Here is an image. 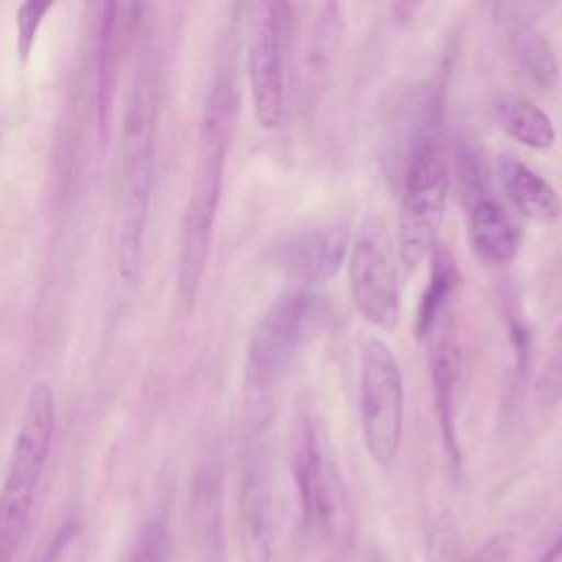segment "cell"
Wrapping results in <instances>:
<instances>
[{
    "label": "cell",
    "mask_w": 562,
    "mask_h": 562,
    "mask_svg": "<svg viewBox=\"0 0 562 562\" xmlns=\"http://www.w3.org/2000/svg\"><path fill=\"white\" fill-rule=\"evenodd\" d=\"M53 9V2H24L20 4V9L15 11V26H18V53L22 55V59L29 57L37 31L44 22V15Z\"/></svg>",
    "instance_id": "cell-22"
},
{
    "label": "cell",
    "mask_w": 562,
    "mask_h": 562,
    "mask_svg": "<svg viewBox=\"0 0 562 562\" xmlns=\"http://www.w3.org/2000/svg\"><path fill=\"white\" fill-rule=\"evenodd\" d=\"M514 549H516V536L509 531H501V533L492 536L485 544H481L463 562H509Z\"/></svg>",
    "instance_id": "cell-25"
},
{
    "label": "cell",
    "mask_w": 562,
    "mask_h": 562,
    "mask_svg": "<svg viewBox=\"0 0 562 562\" xmlns=\"http://www.w3.org/2000/svg\"><path fill=\"white\" fill-rule=\"evenodd\" d=\"M428 351V371L432 380L435 408L439 419L441 439L454 468L461 463L459 435H457V391L461 375V347L457 334L454 305L441 312L435 323L419 336Z\"/></svg>",
    "instance_id": "cell-11"
},
{
    "label": "cell",
    "mask_w": 562,
    "mask_h": 562,
    "mask_svg": "<svg viewBox=\"0 0 562 562\" xmlns=\"http://www.w3.org/2000/svg\"><path fill=\"white\" fill-rule=\"evenodd\" d=\"M468 237L474 255L490 266L509 263L520 244L512 215L492 195L468 206Z\"/></svg>",
    "instance_id": "cell-16"
},
{
    "label": "cell",
    "mask_w": 562,
    "mask_h": 562,
    "mask_svg": "<svg viewBox=\"0 0 562 562\" xmlns=\"http://www.w3.org/2000/svg\"><path fill=\"white\" fill-rule=\"evenodd\" d=\"M432 268L430 281L422 294L417 318H415V334L417 338L435 323V318L454 305L457 285H459V270L452 252L437 244L432 250Z\"/></svg>",
    "instance_id": "cell-19"
},
{
    "label": "cell",
    "mask_w": 562,
    "mask_h": 562,
    "mask_svg": "<svg viewBox=\"0 0 562 562\" xmlns=\"http://www.w3.org/2000/svg\"><path fill=\"white\" fill-rule=\"evenodd\" d=\"M136 4H103V13L99 20V40H97V119L99 132L108 134L112 103L116 97L119 83V66L121 55L125 50V42L134 33V11Z\"/></svg>",
    "instance_id": "cell-14"
},
{
    "label": "cell",
    "mask_w": 562,
    "mask_h": 562,
    "mask_svg": "<svg viewBox=\"0 0 562 562\" xmlns=\"http://www.w3.org/2000/svg\"><path fill=\"white\" fill-rule=\"evenodd\" d=\"M441 121L443 90L432 83L419 99L417 123L402 176L395 246L406 270H415L437 248L450 184Z\"/></svg>",
    "instance_id": "cell-3"
},
{
    "label": "cell",
    "mask_w": 562,
    "mask_h": 562,
    "mask_svg": "<svg viewBox=\"0 0 562 562\" xmlns=\"http://www.w3.org/2000/svg\"><path fill=\"white\" fill-rule=\"evenodd\" d=\"M292 29L288 2L248 7L246 61L255 116L261 127L277 130L285 119V50Z\"/></svg>",
    "instance_id": "cell-9"
},
{
    "label": "cell",
    "mask_w": 562,
    "mask_h": 562,
    "mask_svg": "<svg viewBox=\"0 0 562 562\" xmlns=\"http://www.w3.org/2000/svg\"><path fill=\"white\" fill-rule=\"evenodd\" d=\"M239 92L235 81L233 61L226 59L217 66L209 86L195 149V167L189 200L182 215L180 257H178V292L184 303H193L200 290L213 233L217 206L222 198V180L231 140L237 125Z\"/></svg>",
    "instance_id": "cell-1"
},
{
    "label": "cell",
    "mask_w": 562,
    "mask_h": 562,
    "mask_svg": "<svg viewBox=\"0 0 562 562\" xmlns=\"http://www.w3.org/2000/svg\"><path fill=\"white\" fill-rule=\"evenodd\" d=\"M321 318L323 301L307 288L290 290L270 303L250 334L246 353L248 386L257 397H266L290 373Z\"/></svg>",
    "instance_id": "cell-6"
},
{
    "label": "cell",
    "mask_w": 562,
    "mask_h": 562,
    "mask_svg": "<svg viewBox=\"0 0 562 562\" xmlns=\"http://www.w3.org/2000/svg\"><path fill=\"white\" fill-rule=\"evenodd\" d=\"M351 237L342 222L316 224L281 237L274 246L279 270L303 285L331 281L349 255Z\"/></svg>",
    "instance_id": "cell-12"
},
{
    "label": "cell",
    "mask_w": 562,
    "mask_h": 562,
    "mask_svg": "<svg viewBox=\"0 0 562 562\" xmlns=\"http://www.w3.org/2000/svg\"><path fill=\"white\" fill-rule=\"evenodd\" d=\"M345 31V13L338 2H323L312 18L303 61H301V99L303 108H314L329 81Z\"/></svg>",
    "instance_id": "cell-13"
},
{
    "label": "cell",
    "mask_w": 562,
    "mask_h": 562,
    "mask_svg": "<svg viewBox=\"0 0 562 562\" xmlns=\"http://www.w3.org/2000/svg\"><path fill=\"white\" fill-rule=\"evenodd\" d=\"M167 549H169L167 522L162 518H154L145 525L130 562H167Z\"/></svg>",
    "instance_id": "cell-23"
},
{
    "label": "cell",
    "mask_w": 562,
    "mask_h": 562,
    "mask_svg": "<svg viewBox=\"0 0 562 562\" xmlns=\"http://www.w3.org/2000/svg\"><path fill=\"white\" fill-rule=\"evenodd\" d=\"M562 560V527L558 531V536L549 542V547L540 553V558L536 562H560Z\"/></svg>",
    "instance_id": "cell-26"
},
{
    "label": "cell",
    "mask_w": 562,
    "mask_h": 562,
    "mask_svg": "<svg viewBox=\"0 0 562 562\" xmlns=\"http://www.w3.org/2000/svg\"><path fill=\"white\" fill-rule=\"evenodd\" d=\"M160 105L158 61L151 50L138 57V68L127 92L121 127V220H119V274L134 285L143 268L145 231L149 220L156 127Z\"/></svg>",
    "instance_id": "cell-2"
},
{
    "label": "cell",
    "mask_w": 562,
    "mask_h": 562,
    "mask_svg": "<svg viewBox=\"0 0 562 562\" xmlns=\"http://www.w3.org/2000/svg\"><path fill=\"white\" fill-rule=\"evenodd\" d=\"M0 123H2V119H0ZM0 134H2V125H0Z\"/></svg>",
    "instance_id": "cell-27"
},
{
    "label": "cell",
    "mask_w": 562,
    "mask_h": 562,
    "mask_svg": "<svg viewBox=\"0 0 562 562\" xmlns=\"http://www.w3.org/2000/svg\"><path fill=\"white\" fill-rule=\"evenodd\" d=\"M509 50L518 72L538 90H551L558 83L560 68L551 42L533 24H516L509 33Z\"/></svg>",
    "instance_id": "cell-18"
},
{
    "label": "cell",
    "mask_w": 562,
    "mask_h": 562,
    "mask_svg": "<svg viewBox=\"0 0 562 562\" xmlns=\"http://www.w3.org/2000/svg\"><path fill=\"white\" fill-rule=\"evenodd\" d=\"M459 551V531L450 516H441L435 522L430 547H428V562H457Z\"/></svg>",
    "instance_id": "cell-24"
},
{
    "label": "cell",
    "mask_w": 562,
    "mask_h": 562,
    "mask_svg": "<svg viewBox=\"0 0 562 562\" xmlns=\"http://www.w3.org/2000/svg\"><path fill=\"white\" fill-rule=\"evenodd\" d=\"M261 411H255L241 476V558L244 562H272V490L268 452L263 443Z\"/></svg>",
    "instance_id": "cell-10"
},
{
    "label": "cell",
    "mask_w": 562,
    "mask_h": 562,
    "mask_svg": "<svg viewBox=\"0 0 562 562\" xmlns=\"http://www.w3.org/2000/svg\"><path fill=\"white\" fill-rule=\"evenodd\" d=\"M55 432V395L48 384H35L26 397L20 430L13 441L0 492V562H13L29 525L35 492Z\"/></svg>",
    "instance_id": "cell-4"
},
{
    "label": "cell",
    "mask_w": 562,
    "mask_h": 562,
    "mask_svg": "<svg viewBox=\"0 0 562 562\" xmlns=\"http://www.w3.org/2000/svg\"><path fill=\"white\" fill-rule=\"evenodd\" d=\"M292 474L303 529H318L329 544H347L353 527L347 487L325 428L307 413L294 430Z\"/></svg>",
    "instance_id": "cell-5"
},
{
    "label": "cell",
    "mask_w": 562,
    "mask_h": 562,
    "mask_svg": "<svg viewBox=\"0 0 562 562\" xmlns=\"http://www.w3.org/2000/svg\"><path fill=\"white\" fill-rule=\"evenodd\" d=\"M533 397L540 406L562 402V321L555 327L533 375Z\"/></svg>",
    "instance_id": "cell-20"
},
{
    "label": "cell",
    "mask_w": 562,
    "mask_h": 562,
    "mask_svg": "<svg viewBox=\"0 0 562 562\" xmlns=\"http://www.w3.org/2000/svg\"><path fill=\"white\" fill-rule=\"evenodd\" d=\"M457 169H459V182L463 191L465 204H474L490 195L483 154L472 140H463L457 151Z\"/></svg>",
    "instance_id": "cell-21"
},
{
    "label": "cell",
    "mask_w": 562,
    "mask_h": 562,
    "mask_svg": "<svg viewBox=\"0 0 562 562\" xmlns=\"http://www.w3.org/2000/svg\"><path fill=\"white\" fill-rule=\"evenodd\" d=\"M349 290L360 316L378 329H393L400 316L397 246L380 215H367L349 246Z\"/></svg>",
    "instance_id": "cell-8"
},
{
    "label": "cell",
    "mask_w": 562,
    "mask_h": 562,
    "mask_svg": "<svg viewBox=\"0 0 562 562\" xmlns=\"http://www.w3.org/2000/svg\"><path fill=\"white\" fill-rule=\"evenodd\" d=\"M358 411L371 461L391 465L404 435V380L391 347L380 338H367L360 347Z\"/></svg>",
    "instance_id": "cell-7"
},
{
    "label": "cell",
    "mask_w": 562,
    "mask_h": 562,
    "mask_svg": "<svg viewBox=\"0 0 562 562\" xmlns=\"http://www.w3.org/2000/svg\"><path fill=\"white\" fill-rule=\"evenodd\" d=\"M496 180L514 211L536 224L549 226L562 217L560 193L533 169L514 156H498Z\"/></svg>",
    "instance_id": "cell-15"
},
{
    "label": "cell",
    "mask_w": 562,
    "mask_h": 562,
    "mask_svg": "<svg viewBox=\"0 0 562 562\" xmlns=\"http://www.w3.org/2000/svg\"><path fill=\"white\" fill-rule=\"evenodd\" d=\"M496 125L516 143L529 149H549L555 143V125L549 114L529 97L503 92L492 103Z\"/></svg>",
    "instance_id": "cell-17"
}]
</instances>
